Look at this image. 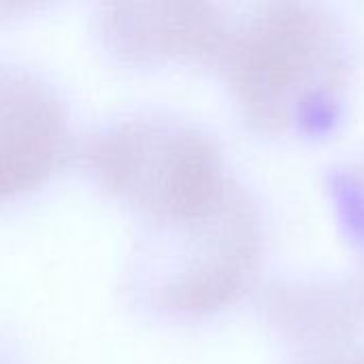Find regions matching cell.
Wrapping results in <instances>:
<instances>
[{
    "instance_id": "6da1fadb",
    "label": "cell",
    "mask_w": 364,
    "mask_h": 364,
    "mask_svg": "<svg viewBox=\"0 0 364 364\" xmlns=\"http://www.w3.org/2000/svg\"><path fill=\"white\" fill-rule=\"evenodd\" d=\"M81 158L96 186L141 222V232L192 228L232 211L215 145L183 119L124 115L100 126Z\"/></svg>"
},
{
    "instance_id": "7a4b0ae2",
    "label": "cell",
    "mask_w": 364,
    "mask_h": 364,
    "mask_svg": "<svg viewBox=\"0 0 364 364\" xmlns=\"http://www.w3.org/2000/svg\"><path fill=\"white\" fill-rule=\"evenodd\" d=\"M70 149L62 94L30 68L0 62V205L49 181Z\"/></svg>"
},
{
    "instance_id": "3957f363",
    "label": "cell",
    "mask_w": 364,
    "mask_h": 364,
    "mask_svg": "<svg viewBox=\"0 0 364 364\" xmlns=\"http://www.w3.org/2000/svg\"><path fill=\"white\" fill-rule=\"evenodd\" d=\"M102 47L128 64L207 55L218 49L220 23L205 6L105 4L96 15Z\"/></svg>"
},
{
    "instance_id": "277c9868",
    "label": "cell",
    "mask_w": 364,
    "mask_h": 364,
    "mask_svg": "<svg viewBox=\"0 0 364 364\" xmlns=\"http://www.w3.org/2000/svg\"><path fill=\"white\" fill-rule=\"evenodd\" d=\"M0 364H17L15 358H11L4 350H0Z\"/></svg>"
}]
</instances>
